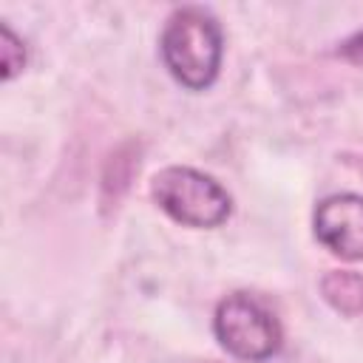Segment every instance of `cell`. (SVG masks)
I'll return each mask as SVG.
<instances>
[{
    "mask_svg": "<svg viewBox=\"0 0 363 363\" xmlns=\"http://www.w3.org/2000/svg\"><path fill=\"white\" fill-rule=\"evenodd\" d=\"M150 196L182 227H221L233 213V196L210 173L170 164L150 179Z\"/></svg>",
    "mask_w": 363,
    "mask_h": 363,
    "instance_id": "obj_2",
    "label": "cell"
},
{
    "mask_svg": "<svg viewBox=\"0 0 363 363\" xmlns=\"http://www.w3.org/2000/svg\"><path fill=\"white\" fill-rule=\"evenodd\" d=\"M26 60H28L26 43L11 31L9 23H3V26H0V77H3L6 82L14 79V77L26 68Z\"/></svg>",
    "mask_w": 363,
    "mask_h": 363,
    "instance_id": "obj_6",
    "label": "cell"
},
{
    "mask_svg": "<svg viewBox=\"0 0 363 363\" xmlns=\"http://www.w3.org/2000/svg\"><path fill=\"white\" fill-rule=\"evenodd\" d=\"M213 332L227 354L247 363H264L284 346V329L278 318L247 292H233L218 301Z\"/></svg>",
    "mask_w": 363,
    "mask_h": 363,
    "instance_id": "obj_3",
    "label": "cell"
},
{
    "mask_svg": "<svg viewBox=\"0 0 363 363\" xmlns=\"http://www.w3.org/2000/svg\"><path fill=\"white\" fill-rule=\"evenodd\" d=\"M315 238L343 261H363V196L332 193L312 216Z\"/></svg>",
    "mask_w": 363,
    "mask_h": 363,
    "instance_id": "obj_4",
    "label": "cell"
},
{
    "mask_svg": "<svg viewBox=\"0 0 363 363\" xmlns=\"http://www.w3.org/2000/svg\"><path fill=\"white\" fill-rule=\"evenodd\" d=\"M167 74L187 91H207L221 71L224 34L218 20L201 6L176 9L159 40Z\"/></svg>",
    "mask_w": 363,
    "mask_h": 363,
    "instance_id": "obj_1",
    "label": "cell"
},
{
    "mask_svg": "<svg viewBox=\"0 0 363 363\" xmlns=\"http://www.w3.org/2000/svg\"><path fill=\"white\" fill-rule=\"evenodd\" d=\"M343 62H349V65H363V31H354L352 37H346L340 45H337V51H335Z\"/></svg>",
    "mask_w": 363,
    "mask_h": 363,
    "instance_id": "obj_7",
    "label": "cell"
},
{
    "mask_svg": "<svg viewBox=\"0 0 363 363\" xmlns=\"http://www.w3.org/2000/svg\"><path fill=\"white\" fill-rule=\"evenodd\" d=\"M320 295L335 312H340L346 318L363 315V272L329 269L320 278Z\"/></svg>",
    "mask_w": 363,
    "mask_h": 363,
    "instance_id": "obj_5",
    "label": "cell"
}]
</instances>
